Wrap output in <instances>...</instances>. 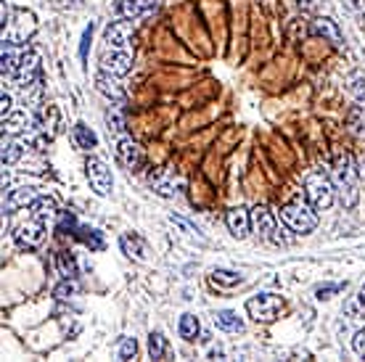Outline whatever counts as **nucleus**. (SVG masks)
Wrapping results in <instances>:
<instances>
[{
	"label": "nucleus",
	"instance_id": "nucleus-1",
	"mask_svg": "<svg viewBox=\"0 0 365 362\" xmlns=\"http://www.w3.org/2000/svg\"><path fill=\"white\" fill-rule=\"evenodd\" d=\"M281 220L291 233H312L318 228V209L312 207L307 198H294L281 207Z\"/></svg>",
	"mask_w": 365,
	"mask_h": 362
},
{
	"label": "nucleus",
	"instance_id": "nucleus-2",
	"mask_svg": "<svg viewBox=\"0 0 365 362\" xmlns=\"http://www.w3.org/2000/svg\"><path fill=\"white\" fill-rule=\"evenodd\" d=\"M333 188L339 190V196H342V204L347 209H352L357 204V167H354L352 156L344 154L336 159V164H333Z\"/></svg>",
	"mask_w": 365,
	"mask_h": 362
},
{
	"label": "nucleus",
	"instance_id": "nucleus-3",
	"mask_svg": "<svg viewBox=\"0 0 365 362\" xmlns=\"http://www.w3.org/2000/svg\"><path fill=\"white\" fill-rule=\"evenodd\" d=\"M333 196H336V188H333V180L328 175L312 172V175L305 177V198H307L318 212H326V209L331 207Z\"/></svg>",
	"mask_w": 365,
	"mask_h": 362
},
{
	"label": "nucleus",
	"instance_id": "nucleus-4",
	"mask_svg": "<svg viewBox=\"0 0 365 362\" xmlns=\"http://www.w3.org/2000/svg\"><path fill=\"white\" fill-rule=\"evenodd\" d=\"M37 24L34 16L30 11H13L8 24L3 27V43H13V45H24L30 37L34 34Z\"/></svg>",
	"mask_w": 365,
	"mask_h": 362
},
{
	"label": "nucleus",
	"instance_id": "nucleus-5",
	"mask_svg": "<svg viewBox=\"0 0 365 362\" xmlns=\"http://www.w3.org/2000/svg\"><path fill=\"white\" fill-rule=\"evenodd\" d=\"M281 309H283V299L278 297V294H257L246 302V312H249V318H255L257 323H273V320L281 315Z\"/></svg>",
	"mask_w": 365,
	"mask_h": 362
},
{
	"label": "nucleus",
	"instance_id": "nucleus-6",
	"mask_svg": "<svg viewBox=\"0 0 365 362\" xmlns=\"http://www.w3.org/2000/svg\"><path fill=\"white\" fill-rule=\"evenodd\" d=\"M133 37H135V27L130 19H117L106 27L103 32V43L106 48H117V51H133Z\"/></svg>",
	"mask_w": 365,
	"mask_h": 362
},
{
	"label": "nucleus",
	"instance_id": "nucleus-7",
	"mask_svg": "<svg viewBox=\"0 0 365 362\" xmlns=\"http://www.w3.org/2000/svg\"><path fill=\"white\" fill-rule=\"evenodd\" d=\"M85 175H88L90 188H93L98 196H109L111 188H114V177H111V169L106 167V162L90 156L88 162H85Z\"/></svg>",
	"mask_w": 365,
	"mask_h": 362
},
{
	"label": "nucleus",
	"instance_id": "nucleus-8",
	"mask_svg": "<svg viewBox=\"0 0 365 362\" xmlns=\"http://www.w3.org/2000/svg\"><path fill=\"white\" fill-rule=\"evenodd\" d=\"M133 51H117V48H106L101 53V69L111 75V77H124L133 69Z\"/></svg>",
	"mask_w": 365,
	"mask_h": 362
},
{
	"label": "nucleus",
	"instance_id": "nucleus-9",
	"mask_svg": "<svg viewBox=\"0 0 365 362\" xmlns=\"http://www.w3.org/2000/svg\"><path fill=\"white\" fill-rule=\"evenodd\" d=\"M13 79H16V85L24 88V90L40 85V56L34 53V51H24Z\"/></svg>",
	"mask_w": 365,
	"mask_h": 362
},
{
	"label": "nucleus",
	"instance_id": "nucleus-10",
	"mask_svg": "<svg viewBox=\"0 0 365 362\" xmlns=\"http://www.w3.org/2000/svg\"><path fill=\"white\" fill-rule=\"evenodd\" d=\"M159 8V0H117L114 3V16L117 19H130V22H138V19H146Z\"/></svg>",
	"mask_w": 365,
	"mask_h": 362
},
{
	"label": "nucleus",
	"instance_id": "nucleus-11",
	"mask_svg": "<svg viewBox=\"0 0 365 362\" xmlns=\"http://www.w3.org/2000/svg\"><path fill=\"white\" fill-rule=\"evenodd\" d=\"M13 238L19 243V249H27V252H34L37 246H43L45 241V222L32 217L30 222H24L19 231L13 233Z\"/></svg>",
	"mask_w": 365,
	"mask_h": 362
},
{
	"label": "nucleus",
	"instance_id": "nucleus-12",
	"mask_svg": "<svg viewBox=\"0 0 365 362\" xmlns=\"http://www.w3.org/2000/svg\"><path fill=\"white\" fill-rule=\"evenodd\" d=\"M117 159H120L122 167L130 169V172H138V169L146 164L143 148H141L133 138H122V141L117 143Z\"/></svg>",
	"mask_w": 365,
	"mask_h": 362
},
{
	"label": "nucleus",
	"instance_id": "nucleus-13",
	"mask_svg": "<svg viewBox=\"0 0 365 362\" xmlns=\"http://www.w3.org/2000/svg\"><path fill=\"white\" fill-rule=\"evenodd\" d=\"M252 228L257 231L260 238H270V241H273V235H276L278 231L276 214H273L265 204H257V207L252 209Z\"/></svg>",
	"mask_w": 365,
	"mask_h": 362
},
{
	"label": "nucleus",
	"instance_id": "nucleus-14",
	"mask_svg": "<svg viewBox=\"0 0 365 362\" xmlns=\"http://www.w3.org/2000/svg\"><path fill=\"white\" fill-rule=\"evenodd\" d=\"M34 127V117L30 111H11L8 117H3V135H24V132H30Z\"/></svg>",
	"mask_w": 365,
	"mask_h": 362
},
{
	"label": "nucleus",
	"instance_id": "nucleus-15",
	"mask_svg": "<svg viewBox=\"0 0 365 362\" xmlns=\"http://www.w3.org/2000/svg\"><path fill=\"white\" fill-rule=\"evenodd\" d=\"M225 222H228V231H231L236 238H246L249 231H252V212L243 207H233L231 212H228Z\"/></svg>",
	"mask_w": 365,
	"mask_h": 362
},
{
	"label": "nucleus",
	"instance_id": "nucleus-16",
	"mask_svg": "<svg viewBox=\"0 0 365 362\" xmlns=\"http://www.w3.org/2000/svg\"><path fill=\"white\" fill-rule=\"evenodd\" d=\"M151 188H154L156 196L162 198H175L177 193H180V188H183V183L177 180L175 175H169V172H165V169H159L156 175H151Z\"/></svg>",
	"mask_w": 365,
	"mask_h": 362
},
{
	"label": "nucleus",
	"instance_id": "nucleus-17",
	"mask_svg": "<svg viewBox=\"0 0 365 362\" xmlns=\"http://www.w3.org/2000/svg\"><path fill=\"white\" fill-rule=\"evenodd\" d=\"M312 34H318V37H323V40H328L333 48H342V43H344V37H342V32H339V27H336V22L326 19V16L312 22Z\"/></svg>",
	"mask_w": 365,
	"mask_h": 362
},
{
	"label": "nucleus",
	"instance_id": "nucleus-18",
	"mask_svg": "<svg viewBox=\"0 0 365 362\" xmlns=\"http://www.w3.org/2000/svg\"><path fill=\"white\" fill-rule=\"evenodd\" d=\"M37 198H40L37 188H16V190H8L6 209H27V207H32Z\"/></svg>",
	"mask_w": 365,
	"mask_h": 362
},
{
	"label": "nucleus",
	"instance_id": "nucleus-19",
	"mask_svg": "<svg viewBox=\"0 0 365 362\" xmlns=\"http://www.w3.org/2000/svg\"><path fill=\"white\" fill-rule=\"evenodd\" d=\"M96 88H98V93H103L106 98L114 101V103H124V90L120 88L117 77H111V75H106V72H101L98 77H96Z\"/></svg>",
	"mask_w": 365,
	"mask_h": 362
},
{
	"label": "nucleus",
	"instance_id": "nucleus-20",
	"mask_svg": "<svg viewBox=\"0 0 365 362\" xmlns=\"http://www.w3.org/2000/svg\"><path fill=\"white\" fill-rule=\"evenodd\" d=\"M22 48L13 43H3V56H0V66H3V75L6 77H13L16 69H19V61H22Z\"/></svg>",
	"mask_w": 365,
	"mask_h": 362
},
{
	"label": "nucleus",
	"instance_id": "nucleus-21",
	"mask_svg": "<svg viewBox=\"0 0 365 362\" xmlns=\"http://www.w3.org/2000/svg\"><path fill=\"white\" fill-rule=\"evenodd\" d=\"M214 325L225 333H241L243 330V320L238 318V312H233V309H220L217 315H214Z\"/></svg>",
	"mask_w": 365,
	"mask_h": 362
},
{
	"label": "nucleus",
	"instance_id": "nucleus-22",
	"mask_svg": "<svg viewBox=\"0 0 365 362\" xmlns=\"http://www.w3.org/2000/svg\"><path fill=\"white\" fill-rule=\"evenodd\" d=\"M120 246H122V252L127 254L130 259H146V243L138 238V235H130V233H124L120 238Z\"/></svg>",
	"mask_w": 365,
	"mask_h": 362
},
{
	"label": "nucleus",
	"instance_id": "nucleus-23",
	"mask_svg": "<svg viewBox=\"0 0 365 362\" xmlns=\"http://www.w3.org/2000/svg\"><path fill=\"white\" fill-rule=\"evenodd\" d=\"M72 138H75V143H77V148H85V151H90V148H96V146H98L96 132L90 130L88 124H82V122H77V124L72 127Z\"/></svg>",
	"mask_w": 365,
	"mask_h": 362
},
{
	"label": "nucleus",
	"instance_id": "nucleus-24",
	"mask_svg": "<svg viewBox=\"0 0 365 362\" xmlns=\"http://www.w3.org/2000/svg\"><path fill=\"white\" fill-rule=\"evenodd\" d=\"M199 318L196 315H191V312H186L183 318H180V323H177V333H180V339L183 341H196L199 339Z\"/></svg>",
	"mask_w": 365,
	"mask_h": 362
},
{
	"label": "nucleus",
	"instance_id": "nucleus-25",
	"mask_svg": "<svg viewBox=\"0 0 365 362\" xmlns=\"http://www.w3.org/2000/svg\"><path fill=\"white\" fill-rule=\"evenodd\" d=\"M106 127L111 132H124L127 130V119H124V109H122V103H114L106 109Z\"/></svg>",
	"mask_w": 365,
	"mask_h": 362
},
{
	"label": "nucleus",
	"instance_id": "nucleus-26",
	"mask_svg": "<svg viewBox=\"0 0 365 362\" xmlns=\"http://www.w3.org/2000/svg\"><path fill=\"white\" fill-rule=\"evenodd\" d=\"M148 354H151V360H165V357H169V344H167V339L159 330H154V333L148 336Z\"/></svg>",
	"mask_w": 365,
	"mask_h": 362
},
{
	"label": "nucleus",
	"instance_id": "nucleus-27",
	"mask_svg": "<svg viewBox=\"0 0 365 362\" xmlns=\"http://www.w3.org/2000/svg\"><path fill=\"white\" fill-rule=\"evenodd\" d=\"M30 209H32V217H37V220L45 222V220H51V217L56 214V201L53 198H48V196H40Z\"/></svg>",
	"mask_w": 365,
	"mask_h": 362
},
{
	"label": "nucleus",
	"instance_id": "nucleus-28",
	"mask_svg": "<svg viewBox=\"0 0 365 362\" xmlns=\"http://www.w3.org/2000/svg\"><path fill=\"white\" fill-rule=\"evenodd\" d=\"M19 156H22V146L16 141H6L3 138V167H11V164H16L19 162Z\"/></svg>",
	"mask_w": 365,
	"mask_h": 362
},
{
	"label": "nucleus",
	"instance_id": "nucleus-29",
	"mask_svg": "<svg viewBox=\"0 0 365 362\" xmlns=\"http://www.w3.org/2000/svg\"><path fill=\"white\" fill-rule=\"evenodd\" d=\"M350 130H352L357 138H365V114L363 109H357V106L350 111Z\"/></svg>",
	"mask_w": 365,
	"mask_h": 362
},
{
	"label": "nucleus",
	"instance_id": "nucleus-30",
	"mask_svg": "<svg viewBox=\"0 0 365 362\" xmlns=\"http://www.w3.org/2000/svg\"><path fill=\"white\" fill-rule=\"evenodd\" d=\"M135 354H138V341L130 339V336H124L120 341V349H117V357L120 360H133Z\"/></svg>",
	"mask_w": 365,
	"mask_h": 362
},
{
	"label": "nucleus",
	"instance_id": "nucleus-31",
	"mask_svg": "<svg viewBox=\"0 0 365 362\" xmlns=\"http://www.w3.org/2000/svg\"><path fill=\"white\" fill-rule=\"evenodd\" d=\"M212 280L220 285H238L241 283V275L233 273V270H214V273H212Z\"/></svg>",
	"mask_w": 365,
	"mask_h": 362
},
{
	"label": "nucleus",
	"instance_id": "nucleus-32",
	"mask_svg": "<svg viewBox=\"0 0 365 362\" xmlns=\"http://www.w3.org/2000/svg\"><path fill=\"white\" fill-rule=\"evenodd\" d=\"M169 222H172L175 228H180V231L186 233V235H191V238H199V241H204L201 231H199V228H193L188 220H183V217H175V214H172V217H169Z\"/></svg>",
	"mask_w": 365,
	"mask_h": 362
},
{
	"label": "nucleus",
	"instance_id": "nucleus-33",
	"mask_svg": "<svg viewBox=\"0 0 365 362\" xmlns=\"http://www.w3.org/2000/svg\"><path fill=\"white\" fill-rule=\"evenodd\" d=\"M58 299H69L72 294H75V283H69V280H64V283H58L56 285V291H53Z\"/></svg>",
	"mask_w": 365,
	"mask_h": 362
},
{
	"label": "nucleus",
	"instance_id": "nucleus-34",
	"mask_svg": "<svg viewBox=\"0 0 365 362\" xmlns=\"http://www.w3.org/2000/svg\"><path fill=\"white\" fill-rule=\"evenodd\" d=\"M352 349L360 354V357H365V330H357L352 339Z\"/></svg>",
	"mask_w": 365,
	"mask_h": 362
},
{
	"label": "nucleus",
	"instance_id": "nucleus-35",
	"mask_svg": "<svg viewBox=\"0 0 365 362\" xmlns=\"http://www.w3.org/2000/svg\"><path fill=\"white\" fill-rule=\"evenodd\" d=\"M11 111H13V98L6 93V90H3V98H0V114H3V117H8Z\"/></svg>",
	"mask_w": 365,
	"mask_h": 362
},
{
	"label": "nucleus",
	"instance_id": "nucleus-36",
	"mask_svg": "<svg viewBox=\"0 0 365 362\" xmlns=\"http://www.w3.org/2000/svg\"><path fill=\"white\" fill-rule=\"evenodd\" d=\"M360 85H363V77H354L352 79V88H350V90H352L354 96H357V101H365V90L360 88Z\"/></svg>",
	"mask_w": 365,
	"mask_h": 362
},
{
	"label": "nucleus",
	"instance_id": "nucleus-37",
	"mask_svg": "<svg viewBox=\"0 0 365 362\" xmlns=\"http://www.w3.org/2000/svg\"><path fill=\"white\" fill-rule=\"evenodd\" d=\"M342 285H326V288H318V297L321 299H328V294H333V291H339Z\"/></svg>",
	"mask_w": 365,
	"mask_h": 362
},
{
	"label": "nucleus",
	"instance_id": "nucleus-38",
	"mask_svg": "<svg viewBox=\"0 0 365 362\" xmlns=\"http://www.w3.org/2000/svg\"><path fill=\"white\" fill-rule=\"evenodd\" d=\"M357 177H360V180H365V156H360V162H357Z\"/></svg>",
	"mask_w": 365,
	"mask_h": 362
},
{
	"label": "nucleus",
	"instance_id": "nucleus-39",
	"mask_svg": "<svg viewBox=\"0 0 365 362\" xmlns=\"http://www.w3.org/2000/svg\"><path fill=\"white\" fill-rule=\"evenodd\" d=\"M360 302L365 304V283H363V288H360Z\"/></svg>",
	"mask_w": 365,
	"mask_h": 362
}]
</instances>
